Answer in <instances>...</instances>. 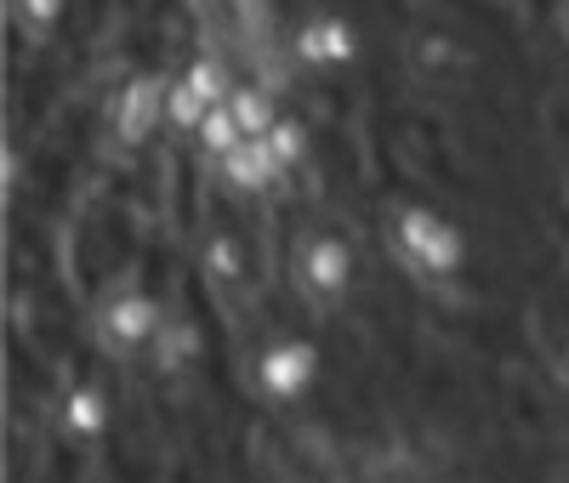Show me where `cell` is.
Returning <instances> with one entry per match:
<instances>
[{"instance_id":"obj_1","label":"cell","mask_w":569,"mask_h":483,"mask_svg":"<svg viewBox=\"0 0 569 483\" xmlns=\"http://www.w3.org/2000/svg\"><path fill=\"white\" fill-rule=\"evenodd\" d=\"M166 91H171L166 69L120 74L103 97V142H114V149H142V142L166 125Z\"/></svg>"},{"instance_id":"obj_2","label":"cell","mask_w":569,"mask_h":483,"mask_svg":"<svg viewBox=\"0 0 569 483\" xmlns=\"http://www.w3.org/2000/svg\"><path fill=\"white\" fill-rule=\"evenodd\" d=\"M302 23H291V58L302 74H348L365 63V29L353 12L337 7H308L297 12Z\"/></svg>"},{"instance_id":"obj_3","label":"cell","mask_w":569,"mask_h":483,"mask_svg":"<svg viewBox=\"0 0 569 483\" xmlns=\"http://www.w3.org/2000/svg\"><path fill=\"white\" fill-rule=\"evenodd\" d=\"M393 245L405 251V262L427 279H450L467 262V239L456 222H445L433 205H399L393 217Z\"/></svg>"},{"instance_id":"obj_4","label":"cell","mask_w":569,"mask_h":483,"mask_svg":"<svg viewBox=\"0 0 569 483\" xmlns=\"http://www.w3.org/2000/svg\"><path fill=\"white\" fill-rule=\"evenodd\" d=\"M313 375H319V353H313L308 342H273V348L262 353V364H257L262 393L279 399V404L302 399L308 386H313Z\"/></svg>"},{"instance_id":"obj_5","label":"cell","mask_w":569,"mask_h":483,"mask_svg":"<svg viewBox=\"0 0 569 483\" xmlns=\"http://www.w3.org/2000/svg\"><path fill=\"white\" fill-rule=\"evenodd\" d=\"M217 171H222L228 188H240V193H268V188H279V177H291V171L279 165V154H273L268 137H246L233 154L217 160Z\"/></svg>"},{"instance_id":"obj_6","label":"cell","mask_w":569,"mask_h":483,"mask_svg":"<svg viewBox=\"0 0 569 483\" xmlns=\"http://www.w3.org/2000/svg\"><path fill=\"white\" fill-rule=\"evenodd\" d=\"M103 335L114 348H142V342H154L160 335V308L142 296V290H126V296H114L103 308Z\"/></svg>"},{"instance_id":"obj_7","label":"cell","mask_w":569,"mask_h":483,"mask_svg":"<svg viewBox=\"0 0 569 483\" xmlns=\"http://www.w3.org/2000/svg\"><path fill=\"white\" fill-rule=\"evenodd\" d=\"M302 279L319 290V296H342L348 279H353V256L337 233H319L308 239V256H302Z\"/></svg>"},{"instance_id":"obj_8","label":"cell","mask_w":569,"mask_h":483,"mask_svg":"<svg viewBox=\"0 0 569 483\" xmlns=\"http://www.w3.org/2000/svg\"><path fill=\"white\" fill-rule=\"evenodd\" d=\"M182 80H188V91H194L206 109H217V103L233 97V85H240V69H233L222 52H188L182 58Z\"/></svg>"},{"instance_id":"obj_9","label":"cell","mask_w":569,"mask_h":483,"mask_svg":"<svg viewBox=\"0 0 569 483\" xmlns=\"http://www.w3.org/2000/svg\"><path fill=\"white\" fill-rule=\"evenodd\" d=\"M7 7H12V29L23 34V46L58 40L63 23L74 18V0H7Z\"/></svg>"},{"instance_id":"obj_10","label":"cell","mask_w":569,"mask_h":483,"mask_svg":"<svg viewBox=\"0 0 569 483\" xmlns=\"http://www.w3.org/2000/svg\"><path fill=\"white\" fill-rule=\"evenodd\" d=\"M228 109H233V120L246 125V137H268L273 120L284 114V97H273L257 80H240V85H233V97H228Z\"/></svg>"},{"instance_id":"obj_11","label":"cell","mask_w":569,"mask_h":483,"mask_svg":"<svg viewBox=\"0 0 569 483\" xmlns=\"http://www.w3.org/2000/svg\"><path fill=\"white\" fill-rule=\"evenodd\" d=\"M200 348H206V335L188 324V319L160 324V335H154V370H160V375H177L182 364H194V359H200Z\"/></svg>"},{"instance_id":"obj_12","label":"cell","mask_w":569,"mask_h":483,"mask_svg":"<svg viewBox=\"0 0 569 483\" xmlns=\"http://www.w3.org/2000/svg\"><path fill=\"white\" fill-rule=\"evenodd\" d=\"M63 426L74 432V439H103V426H109V399L98 393V386H74V393L63 399Z\"/></svg>"},{"instance_id":"obj_13","label":"cell","mask_w":569,"mask_h":483,"mask_svg":"<svg viewBox=\"0 0 569 483\" xmlns=\"http://www.w3.org/2000/svg\"><path fill=\"white\" fill-rule=\"evenodd\" d=\"M194 142H200V154H206V160H222V154H233V149L246 142V125L233 120V109H228V103H217V109L200 120Z\"/></svg>"},{"instance_id":"obj_14","label":"cell","mask_w":569,"mask_h":483,"mask_svg":"<svg viewBox=\"0 0 569 483\" xmlns=\"http://www.w3.org/2000/svg\"><path fill=\"white\" fill-rule=\"evenodd\" d=\"M268 142H273V154H279L284 171H302L308 165V149H313V131H308L302 114H279L273 131H268Z\"/></svg>"},{"instance_id":"obj_15","label":"cell","mask_w":569,"mask_h":483,"mask_svg":"<svg viewBox=\"0 0 569 483\" xmlns=\"http://www.w3.org/2000/svg\"><path fill=\"white\" fill-rule=\"evenodd\" d=\"M206 114H211V109L200 103L194 91H188V80H182V74H171V91H166V125H171V131H182V137H194Z\"/></svg>"},{"instance_id":"obj_16","label":"cell","mask_w":569,"mask_h":483,"mask_svg":"<svg viewBox=\"0 0 569 483\" xmlns=\"http://www.w3.org/2000/svg\"><path fill=\"white\" fill-rule=\"evenodd\" d=\"M206 273H211V279H240V273H246L240 239H233V233H217L211 245H206Z\"/></svg>"},{"instance_id":"obj_17","label":"cell","mask_w":569,"mask_h":483,"mask_svg":"<svg viewBox=\"0 0 569 483\" xmlns=\"http://www.w3.org/2000/svg\"><path fill=\"white\" fill-rule=\"evenodd\" d=\"M0 182H7V193H18V182H23V149H18V137L0 142Z\"/></svg>"},{"instance_id":"obj_18","label":"cell","mask_w":569,"mask_h":483,"mask_svg":"<svg viewBox=\"0 0 569 483\" xmlns=\"http://www.w3.org/2000/svg\"><path fill=\"white\" fill-rule=\"evenodd\" d=\"M552 34L569 46V0H552Z\"/></svg>"}]
</instances>
